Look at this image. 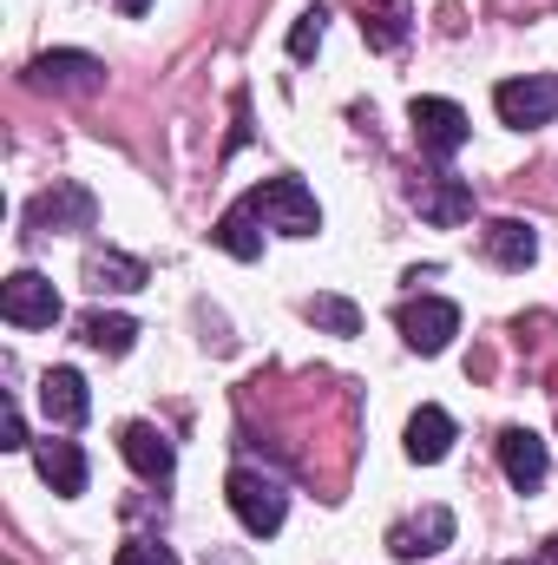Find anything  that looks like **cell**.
I'll use <instances>...</instances> for the list:
<instances>
[{"label": "cell", "mask_w": 558, "mask_h": 565, "mask_svg": "<svg viewBox=\"0 0 558 565\" xmlns=\"http://www.w3.org/2000/svg\"><path fill=\"white\" fill-rule=\"evenodd\" d=\"M112 7H119V13H144V7H151V0H112Z\"/></svg>", "instance_id": "cell-26"}, {"label": "cell", "mask_w": 558, "mask_h": 565, "mask_svg": "<svg viewBox=\"0 0 558 565\" xmlns=\"http://www.w3.org/2000/svg\"><path fill=\"white\" fill-rule=\"evenodd\" d=\"M539 565H558V540H546V546H539Z\"/></svg>", "instance_id": "cell-25"}, {"label": "cell", "mask_w": 558, "mask_h": 565, "mask_svg": "<svg viewBox=\"0 0 558 565\" xmlns=\"http://www.w3.org/2000/svg\"><path fill=\"white\" fill-rule=\"evenodd\" d=\"M500 467H506V480H513L519 493H539L546 473H552V454H546V440H539L533 427H506V434H500Z\"/></svg>", "instance_id": "cell-10"}, {"label": "cell", "mask_w": 558, "mask_h": 565, "mask_svg": "<svg viewBox=\"0 0 558 565\" xmlns=\"http://www.w3.org/2000/svg\"><path fill=\"white\" fill-rule=\"evenodd\" d=\"M112 565H178V553H171V546H158V540H126Z\"/></svg>", "instance_id": "cell-23"}, {"label": "cell", "mask_w": 558, "mask_h": 565, "mask_svg": "<svg viewBox=\"0 0 558 565\" xmlns=\"http://www.w3.org/2000/svg\"><path fill=\"white\" fill-rule=\"evenodd\" d=\"M26 79H33V86H46V93L93 99V93L106 86V66H99L93 53H40V60L26 66Z\"/></svg>", "instance_id": "cell-8"}, {"label": "cell", "mask_w": 558, "mask_h": 565, "mask_svg": "<svg viewBox=\"0 0 558 565\" xmlns=\"http://www.w3.org/2000/svg\"><path fill=\"white\" fill-rule=\"evenodd\" d=\"M151 282V270H144L139 257H126V250H93L86 257V289H112V296H126V289H144Z\"/></svg>", "instance_id": "cell-17"}, {"label": "cell", "mask_w": 558, "mask_h": 565, "mask_svg": "<svg viewBox=\"0 0 558 565\" xmlns=\"http://www.w3.org/2000/svg\"><path fill=\"white\" fill-rule=\"evenodd\" d=\"M408 460H420V467H433V460H447V447H453V415L447 408H415V422H408Z\"/></svg>", "instance_id": "cell-16"}, {"label": "cell", "mask_w": 558, "mask_h": 565, "mask_svg": "<svg viewBox=\"0 0 558 565\" xmlns=\"http://www.w3.org/2000/svg\"><path fill=\"white\" fill-rule=\"evenodd\" d=\"M79 335H86V349H99V355H126V349L139 342V322H132V316H106V309H99V316H86V322H79Z\"/></svg>", "instance_id": "cell-20"}, {"label": "cell", "mask_w": 558, "mask_h": 565, "mask_svg": "<svg viewBox=\"0 0 558 565\" xmlns=\"http://www.w3.org/2000/svg\"><path fill=\"white\" fill-rule=\"evenodd\" d=\"M415 211L433 224V231H453V224H466V217H473V184H460V178L433 171V178H420V184H415Z\"/></svg>", "instance_id": "cell-11"}, {"label": "cell", "mask_w": 558, "mask_h": 565, "mask_svg": "<svg viewBox=\"0 0 558 565\" xmlns=\"http://www.w3.org/2000/svg\"><path fill=\"white\" fill-rule=\"evenodd\" d=\"M506 565H526V559H506ZM533 565H539V559H533Z\"/></svg>", "instance_id": "cell-27"}, {"label": "cell", "mask_w": 558, "mask_h": 565, "mask_svg": "<svg viewBox=\"0 0 558 565\" xmlns=\"http://www.w3.org/2000/svg\"><path fill=\"white\" fill-rule=\"evenodd\" d=\"M119 454H126V467L144 473V480H171V467H178L171 440H164L151 422H126V427H119Z\"/></svg>", "instance_id": "cell-14"}, {"label": "cell", "mask_w": 558, "mask_h": 565, "mask_svg": "<svg viewBox=\"0 0 558 565\" xmlns=\"http://www.w3.org/2000/svg\"><path fill=\"white\" fill-rule=\"evenodd\" d=\"M408 126H415V145L427 158H453L460 145L473 139V126H466V113L453 99H415L408 106Z\"/></svg>", "instance_id": "cell-7"}, {"label": "cell", "mask_w": 558, "mask_h": 565, "mask_svg": "<svg viewBox=\"0 0 558 565\" xmlns=\"http://www.w3.org/2000/svg\"><path fill=\"white\" fill-rule=\"evenodd\" d=\"M224 493H230V513L244 520V533H250V540L282 533V520H289V493H282V480L257 473V467H237Z\"/></svg>", "instance_id": "cell-2"}, {"label": "cell", "mask_w": 558, "mask_h": 565, "mask_svg": "<svg viewBox=\"0 0 558 565\" xmlns=\"http://www.w3.org/2000/svg\"><path fill=\"white\" fill-rule=\"evenodd\" d=\"M302 316H309L315 329H329V335H362V309H355L348 296H309Z\"/></svg>", "instance_id": "cell-21"}, {"label": "cell", "mask_w": 558, "mask_h": 565, "mask_svg": "<svg viewBox=\"0 0 558 565\" xmlns=\"http://www.w3.org/2000/svg\"><path fill=\"white\" fill-rule=\"evenodd\" d=\"M447 546H453V513H447V507H420L415 520H401V526L388 533V553L401 565L433 559V553H447Z\"/></svg>", "instance_id": "cell-9"}, {"label": "cell", "mask_w": 558, "mask_h": 565, "mask_svg": "<svg viewBox=\"0 0 558 565\" xmlns=\"http://www.w3.org/2000/svg\"><path fill=\"white\" fill-rule=\"evenodd\" d=\"M493 106L513 132H533V126H552L558 119V73H526V79H500L493 86Z\"/></svg>", "instance_id": "cell-3"}, {"label": "cell", "mask_w": 558, "mask_h": 565, "mask_svg": "<svg viewBox=\"0 0 558 565\" xmlns=\"http://www.w3.org/2000/svg\"><path fill=\"white\" fill-rule=\"evenodd\" d=\"M395 329H401V342H408L415 355H440V349L460 335V309H453L447 296H408V302L395 309Z\"/></svg>", "instance_id": "cell-4"}, {"label": "cell", "mask_w": 558, "mask_h": 565, "mask_svg": "<svg viewBox=\"0 0 558 565\" xmlns=\"http://www.w3.org/2000/svg\"><path fill=\"white\" fill-rule=\"evenodd\" d=\"M33 467H40V480L60 493V500H79L86 493V454H79V440H33Z\"/></svg>", "instance_id": "cell-12"}, {"label": "cell", "mask_w": 558, "mask_h": 565, "mask_svg": "<svg viewBox=\"0 0 558 565\" xmlns=\"http://www.w3.org/2000/svg\"><path fill=\"white\" fill-rule=\"evenodd\" d=\"M93 217H99V198L86 191V184H73V178H60L53 191H40L33 204H26V231H93Z\"/></svg>", "instance_id": "cell-5"}, {"label": "cell", "mask_w": 558, "mask_h": 565, "mask_svg": "<svg viewBox=\"0 0 558 565\" xmlns=\"http://www.w3.org/2000/svg\"><path fill=\"white\" fill-rule=\"evenodd\" d=\"M250 224H257V211H250V204H230V211L217 217L211 244H217V250H230L237 264H257V257H264V237H257Z\"/></svg>", "instance_id": "cell-19"}, {"label": "cell", "mask_w": 558, "mask_h": 565, "mask_svg": "<svg viewBox=\"0 0 558 565\" xmlns=\"http://www.w3.org/2000/svg\"><path fill=\"white\" fill-rule=\"evenodd\" d=\"M244 204H250L270 231H282V237H315V231H322V211H315V198H309L302 178H264Z\"/></svg>", "instance_id": "cell-1"}, {"label": "cell", "mask_w": 558, "mask_h": 565, "mask_svg": "<svg viewBox=\"0 0 558 565\" xmlns=\"http://www.w3.org/2000/svg\"><path fill=\"white\" fill-rule=\"evenodd\" d=\"M486 257H493L500 270H533V264H539V231H533L526 217H493V224H486Z\"/></svg>", "instance_id": "cell-15"}, {"label": "cell", "mask_w": 558, "mask_h": 565, "mask_svg": "<svg viewBox=\"0 0 558 565\" xmlns=\"http://www.w3.org/2000/svg\"><path fill=\"white\" fill-rule=\"evenodd\" d=\"M40 408L53 427H79L93 415V395H86V375L79 369H46L40 375Z\"/></svg>", "instance_id": "cell-13"}, {"label": "cell", "mask_w": 558, "mask_h": 565, "mask_svg": "<svg viewBox=\"0 0 558 565\" xmlns=\"http://www.w3.org/2000/svg\"><path fill=\"white\" fill-rule=\"evenodd\" d=\"M0 447H7V454L33 447V440H26V422H20V408H13V402H7V415H0Z\"/></svg>", "instance_id": "cell-24"}, {"label": "cell", "mask_w": 558, "mask_h": 565, "mask_svg": "<svg viewBox=\"0 0 558 565\" xmlns=\"http://www.w3.org/2000/svg\"><path fill=\"white\" fill-rule=\"evenodd\" d=\"M322 33H329V7H302L296 26H289V60H309L322 46Z\"/></svg>", "instance_id": "cell-22"}, {"label": "cell", "mask_w": 558, "mask_h": 565, "mask_svg": "<svg viewBox=\"0 0 558 565\" xmlns=\"http://www.w3.org/2000/svg\"><path fill=\"white\" fill-rule=\"evenodd\" d=\"M0 316L13 329H53L60 322V289L40 270H13V277L0 282Z\"/></svg>", "instance_id": "cell-6"}, {"label": "cell", "mask_w": 558, "mask_h": 565, "mask_svg": "<svg viewBox=\"0 0 558 565\" xmlns=\"http://www.w3.org/2000/svg\"><path fill=\"white\" fill-rule=\"evenodd\" d=\"M408 20H415L408 0H362V33H368L375 53H395L408 40Z\"/></svg>", "instance_id": "cell-18"}]
</instances>
